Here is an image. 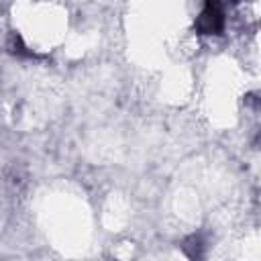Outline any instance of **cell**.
Wrapping results in <instances>:
<instances>
[{
  "label": "cell",
  "instance_id": "cell-1",
  "mask_svg": "<svg viewBox=\"0 0 261 261\" xmlns=\"http://www.w3.org/2000/svg\"><path fill=\"white\" fill-rule=\"evenodd\" d=\"M194 29L198 35H220L224 31V8L220 0H206L196 16Z\"/></svg>",
  "mask_w": 261,
  "mask_h": 261
},
{
  "label": "cell",
  "instance_id": "cell-2",
  "mask_svg": "<svg viewBox=\"0 0 261 261\" xmlns=\"http://www.w3.org/2000/svg\"><path fill=\"white\" fill-rule=\"evenodd\" d=\"M10 49H12L14 53H18V55H29V51H27V47L22 45V41H20L18 35H12V37H10Z\"/></svg>",
  "mask_w": 261,
  "mask_h": 261
}]
</instances>
